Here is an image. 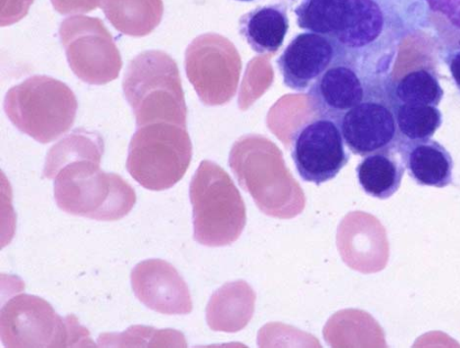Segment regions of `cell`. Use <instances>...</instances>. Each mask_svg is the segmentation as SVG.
Here are the masks:
<instances>
[{"label":"cell","instance_id":"6da1fadb","mask_svg":"<svg viewBox=\"0 0 460 348\" xmlns=\"http://www.w3.org/2000/svg\"><path fill=\"white\" fill-rule=\"evenodd\" d=\"M103 154L102 136L84 129H75L50 148L43 177L54 180V197L62 211L118 221L134 209V188L117 174L102 170Z\"/></svg>","mask_w":460,"mask_h":348},{"label":"cell","instance_id":"7a4b0ae2","mask_svg":"<svg viewBox=\"0 0 460 348\" xmlns=\"http://www.w3.org/2000/svg\"><path fill=\"white\" fill-rule=\"evenodd\" d=\"M4 110L22 133L46 145L72 128L78 102L67 85L48 76H32L7 92Z\"/></svg>","mask_w":460,"mask_h":348},{"label":"cell","instance_id":"3957f363","mask_svg":"<svg viewBox=\"0 0 460 348\" xmlns=\"http://www.w3.org/2000/svg\"><path fill=\"white\" fill-rule=\"evenodd\" d=\"M126 100L137 128L153 123L182 122L183 103L177 65L161 50L138 54L123 81Z\"/></svg>","mask_w":460,"mask_h":348},{"label":"cell","instance_id":"277c9868","mask_svg":"<svg viewBox=\"0 0 460 348\" xmlns=\"http://www.w3.org/2000/svg\"><path fill=\"white\" fill-rule=\"evenodd\" d=\"M0 330L6 347L93 345L90 333L73 315L62 318L47 300L27 293H20L4 304Z\"/></svg>","mask_w":460,"mask_h":348},{"label":"cell","instance_id":"5b68a950","mask_svg":"<svg viewBox=\"0 0 460 348\" xmlns=\"http://www.w3.org/2000/svg\"><path fill=\"white\" fill-rule=\"evenodd\" d=\"M190 160L188 134L170 123L137 128L130 140L127 169L149 191L171 189L183 176Z\"/></svg>","mask_w":460,"mask_h":348},{"label":"cell","instance_id":"8992f818","mask_svg":"<svg viewBox=\"0 0 460 348\" xmlns=\"http://www.w3.org/2000/svg\"><path fill=\"white\" fill-rule=\"evenodd\" d=\"M59 35L70 68L90 85H106L119 77L122 58L103 21L83 15L66 18Z\"/></svg>","mask_w":460,"mask_h":348},{"label":"cell","instance_id":"52a82bcc","mask_svg":"<svg viewBox=\"0 0 460 348\" xmlns=\"http://www.w3.org/2000/svg\"><path fill=\"white\" fill-rule=\"evenodd\" d=\"M217 174L216 168L203 163L190 187L194 237L207 246L232 244L243 227L244 206L233 201Z\"/></svg>","mask_w":460,"mask_h":348},{"label":"cell","instance_id":"ba28073f","mask_svg":"<svg viewBox=\"0 0 460 348\" xmlns=\"http://www.w3.org/2000/svg\"><path fill=\"white\" fill-rule=\"evenodd\" d=\"M341 127L330 118L317 116L296 130L291 157L299 176L316 186L331 182L348 165Z\"/></svg>","mask_w":460,"mask_h":348},{"label":"cell","instance_id":"9c48e42d","mask_svg":"<svg viewBox=\"0 0 460 348\" xmlns=\"http://www.w3.org/2000/svg\"><path fill=\"white\" fill-rule=\"evenodd\" d=\"M338 125L348 148L363 157L395 147L401 138L393 105L376 97L366 96Z\"/></svg>","mask_w":460,"mask_h":348},{"label":"cell","instance_id":"30bf717a","mask_svg":"<svg viewBox=\"0 0 460 348\" xmlns=\"http://www.w3.org/2000/svg\"><path fill=\"white\" fill-rule=\"evenodd\" d=\"M343 59H347L345 53L335 40L306 31L291 40L277 64L284 85L295 92H305Z\"/></svg>","mask_w":460,"mask_h":348},{"label":"cell","instance_id":"8fae6325","mask_svg":"<svg viewBox=\"0 0 460 348\" xmlns=\"http://www.w3.org/2000/svg\"><path fill=\"white\" fill-rule=\"evenodd\" d=\"M130 280L136 297L149 309L166 315L191 312L188 286L179 272L167 261H142L131 272Z\"/></svg>","mask_w":460,"mask_h":348},{"label":"cell","instance_id":"7c38bea8","mask_svg":"<svg viewBox=\"0 0 460 348\" xmlns=\"http://www.w3.org/2000/svg\"><path fill=\"white\" fill-rule=\"evenodd\" d=\"M367 94L354 65L343 59L327 69L310 86L309 103L317 116L339 120L365 100Z\"/></svg>","mask_w":460,"mask_h":348},{"label":"cell","instance_id":"4fadbf2b","mask_svg":"<svg viewBox=\"0 0 460 348\" xmlns=\"http://www.w3.org/2000/svg\"><path fill=\"white\" fill-rule=\"evenodd\" d=\"M399 147L411 178L420 186L443 189L454 181V159L439 141L400 139Z\"/></svg>","mask_w":460,"mask_h":348},{"label":"cell","instance_id":"5bb4252c","mask_svg":"<svg viewBox=\"0 0 460 348\" xmlns=\"http://www.w3.org/2000/svg\"><path fill=\"white\" fill-rule=\"evenodd\" d=\"M386 26L385 10L376 0H348L342 27L334 40L349 61L353 54L376 45Z\"/></svg>","mask_w":460,"mask_h":348},{"label":"cell","instance_id":"9a60e30c","mask_svg":"<svg viewBox=\"0 0 460 348\" xmlns=\"http://www.w3.org/2000/svg\"><path fill=\"white\" fill-rule=\"evenodd\" d=\"M289 27L288 6L284 4L258 6L241 16L238 22L239 35L259 54L279 51Z\"/></svg>","mask_w":460,"mask_h":348},{"label":"cell","instance_id":"2e32d148","mask_svg":"<svg viewBox=\"0 0 460 348\" xmlns=\"http://www.w3.org/2000/svg\"><path fill=\"white\" fill-rule=\"evenodd\" d=\"M356 171L359 186L371 198H392L400 190L405 172L399 144L365 156Z\"/></svg>","mask_w":460,"mask_h":348},{"label":"cell","instance_id":"e0dca14e","mask_svg":"<svg viewBox=\"0 0 460 348\" xmlns=\"http://www.w3.org/2000/svg\"><path fill=\"white\" fill-rule=\"evenodd\" d=\"M102 6L113 27L129 37L151 34L164 15L163 0H103Z\"/></svg>","mask_w":460,"mask_h":348},{"label":"cell","instance_id":"ac0fdd59","mask_svg":"<svg viewBox=\"0 0 460 348\" xmlns=\"http://www.w3.org/2000/svg\"><path fill=\"white\" fill-rule=\"evenodd\" d=\"M348 0H301L294 13L298 27L335 39L341 31Z\"/></svg>","mask_w":460,"mask_h":348},{"label":"cell","instance_id":"d6986e66","mask_svg":"<svg viewBox=\"0 0 460 348\" xmlns=\"http://www.w3.org/2000/svg\"><path fill=\"white\" fill-rule=\"evenodd\" d=\"M393 108L400 139H429L442 126L443 116L437 106L400 103L394 104Z\"/></svg>","mask_w":460,"mask_h":348},{"label":"cell","instance_id":"ffe728a7","mask_svg":"<svg viewBox=\"0 0 460 348\" xmlns=\"http://www.w3.org/2000/svg\"><path fill=\"white\" fill-rule=\"evenodd\" d=\"M395 96L401 103L438 106L444 91L435 74L420 69L403 76L396 85Z\"/></svg>","mask_w":460,"mask_h":348},{"label":"cell","instance_id":"44dd1931","mask_svg":"<svg viewBox=\"0 0 460 348\" xmlns=\"http://www.w3.org/2000/svg\"><path fill=\"white\" fill-rule=\"evenodd\" d=\"M35 0H2L0 6V24L7 27L17 23L29 13Z\"/></svg>","mask_w":460,"mask_h":348},{"label":"cell","instance_id":"7402d4cb","mask_svg":"<svg viewBox=\"0 0 460 348\" xmlns=\"http://www.w3.org/2000/svg\"><path fill=\"white\" fill-rule=\"evenodd\" d=\"M51 4L62 15L89 13L101 5L102 0H51Z\"/></svg>","mask_w":460,"mask_h":348},{"label":"cell","instance_id":"603a6c76","mask_svg":"<svg viewBox=\"0 0 460 348\" xmlns=\"http://www.w3.org/2000/svg\"><path fill=\"white\" fill-rule=\"evenodd\" d=\"M426 4L460 29V0H425Z\"/></svg>","mask_w":460,"mask_h":348},{"label":"cell","instance_id":"cb8c5ba5","mask_svg":"<svg viewBox=\"0 0 460 348\" xmlns=\"http://www.w3.org/2000/svg\"><path fill=\"white\" fill-rule=\"evenodd\" d=\"M448 67H450L457 89L460 91V49L453 54L450 62H448Z\"/></svg>","mask_w":460,"mask_h":348},{"label":"cell","instance_id":"d4e9b609","mask_svg":"<svg viewBox=\"0 0 460 348\" xmlns=\"http://www.w3.org/2000/svg\"><path fill=\"white\" fill-rule=\"evenodd\" d=\"M236 2H241V3H252V2H255V0H236Z\"/></svg>","mask_w":460,"mask_h":348}]
</instances>
